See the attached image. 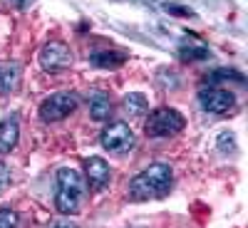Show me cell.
Listing matches in <instances>:
<instances>
[{"mask_svg": "<svg viewBox=\"0 0 248 228\" xmlns=\"http://www.w3.org/2000/svg\"><path fill=\"white\" fill-rule=\"evenodd\" d=\"M174 183V171L169 164H149L144 171H139L132 181H129V198L132 201H154V198H164L171 191Z\"/></svg>", "mask_w": 248, "mask_h": 228, "instance_id": "6da1fadb", "label": "cell"}, {"mask_svg": "<svg viewBox=\"0 0 248 228\" xmlns=\"http://www.w3.org/2000/svg\"><path fill=\"white\" fill-rule=\"evenodd\" d=\"M85 201V179L72 167H62L55 176V206L60 213L72 216Z\"/></svg>", "mask_w": 248, "mask_h": 228, "instance_id": "7a4b0ae2", "label": "cell"}, {"mask_svg": "<svg viewBox=\"0 0 248 228\" xmlns=\"http://www.w3.org/2000/svg\"><path fill=\"white\" fill-rule=\"evenodd\" d=\"M149 137L154 139H161V137H171V134H179L184 129V117L171 109V107H159L149 114L147 124H144Z\"/></svg>", "mask_w": 248, "mask_h": 228, "instance_id": "3957f363", "label": "cell"}, {"mask_svg": "<svg viewBox=\"0 0 248 228\" xmlns=\"http://www.w3.org/2000/svg\"><path fill=\"white\" fill-rule=\"evenodd\" d=\"M99 141H102V147H105V152H109V154H127L137 144L134 132L129 129V124H124V122H112L109 127H105Z\"/></svg>", "mask_w": 248, "mask_h": 228, "instance_id": "277c9868", "label": "cell"}, {"mask_svg": "<svg viewBox=\"0 0 248 228\" xmlns=\"http://www.w3.org/2000/svg\"><path fill=\"white\" fill-rule=\"evenodd\" d=\"M77 109V94L75 92H55L40 105V119L43 122H60L70 117Z\"/></svg>", "mask_w": 248, "mask_h": 228, "instance_id": "5b68a950", "label": "cell"}, {"mask_svg": "<svg viewBox=\"0 0 248 228\" xmlns=\"http://www.w3.org/2000/svg\"><path fill=\"white\" fill-rule=\"evenodd\" d=\"M72 65V52L65 43L60 40H50L40 50V67L45 72H62Z\"/></svg>", "mask_w": 248, "mask_h": 228, "instance_id": "8992f818", "label": "cell"}, {"mask_svg": "<svg viewBox=\"0 0 248 228\" xmlns=\"http://www.w3.org/2000/svg\"><path fill=\"white\" fill-rule=\"evenodd\" d=\"M199 105L209 114H226L236 105V97L229 90H221V87H203L199 92Z\"/></svg>", "mask_w": 248, "mask_h": 228, "instance_id": "52a82bcc", "label": "cell"}, {"mask_svg": "<svg viewBox=\"0 0 248 228\" xmlns=\"http://www.w3.org/2000/svg\"><path fill=\"white\" fill-rule=\"evenodd\" d=\"M109 176H112V171H109V164L105 159L92 156V159L85 161V179H87L92 191H102V189H105V186L109 183Z\"/></svg>", "mask_w": 248, "mask_h": 228, "instance_id": "ba28073f", "label": "cell"}, {"mask_svg": "<svg viewBox=\"0 0 248 228\" xmlns=\"http://www.w3.org/2000/svg\"><path fill=\"white\" fill-rule=\"evenodd\" d=\"M179 52H181L184 60H206L211 55L209 45H206L196 32H186L184 35V40L179 43Z\"/></svg>", "mask_w": 248, "mask_h": 228, "instance_id": "9c48e42d", "label": "cell"}, {"mask_svg": "<svg viewBox=\"0 0 248 228\" xmlns=\"http://www.w3.org/2000/svg\"><path fill=\"white\" fill-rule=\"evenodd\" d=\"M20 139V124L15 117H8L0 122V154H8L10 149H15V144Z\"/></svg>", "mask_w": 248, "mask_h": 228, "instance_id": "30bf717a", "label": "cell"}, {"mask_svg": "<svg viewBox=\"0 0 248 228\" xmlns=\"http://www.w3.org/2000/svg\"><path fill=\"white\" fill-rule=\"evenodd\" d=\"M87 105H90L92 119H97V122L109 119V114H112V102H109V97H107L105 92H92V94L87 97Z\"/></svg>", "mask_w": 248, "mask_h": 228, "instance_id": "8fae6325", "label": "cell"}, {"mask_svg": "<svg viewBox=\"0 0 248 228\" xmlns=\"http://www.w3.org/2000/svg\"><path fill=\"white\" fill-rule=\"evenodd\" d=\"M90 62L94 67H105V70H114V67H122L127 62V55L119 52V50H102V52H94L90 55Z\"/></svg>", "mask_w": 248, "mask_h": 228, "instance_id": "7c38bea8", "label": "cell"}, {"mask_svg": "<svg viewBox=\"0 0 248 228\" xmlns=\"http://www.w3.org/2000/svg\"><path fill=\"white\" fill-rule=\"evenodd\" d=\"M20 85V65L10 62V65L0 67V92H13Z\"/></svg>", "mask_w": 248, "mask_h": 228, "instance_id": "4fadbf2b", "label": "cell"}, {"mask_svg": "<svg viewBox=\"0 0 248 228\" xmlns=\"http://www.w3.org/2000/svg\"><path fill=\"white\" fill-rule=\"evenodd\" d=\"M147 107H149L147 97L139 94V92H132V94L124 97V109H127V114H132V117H141L144 112H147Z\"/></svg>", "mask_w": 248, "mask_h": 228, "instance_id": "5bb4252c", "label": "cell"}, {"mask_svg": "<svg viewBox=\"0 0 248 228\" xmlns=\"http://www.w3.org/2000/svg\"><path fill=\"white\" fill-rule=\"evenodd\" d=\"M20 216L13 209H0V228H17Z\"/></svg>", "mask_w": 248, "mask_h": 228, "instance_id": "9a60e30c", "label": "cell"}, {"mask_svg": "<svg viewBox=\"0 0 248 228\" xmlns=\"http://www.w3.org/2000/svg\"><path fill=\"white\" fill-rule=\"evenodd\" d=\"M209 79H211V82H218V79H236V82H243V75H241L238 70H214Z\"/></svg>", "mask_w": 248, "mask_h": 228, "instance_id": "2e32d148", "label": "cell"}, {"mask_svg": "<svg viewBox=\"0 0 248 228\" xmlns=\"http://www.w3.org/2000/svg\"><path fill=\"white\" fill-rule=\"evenodd\" d=\"M164 8H167L169 13H176L179 17H194V15H196L191 8H184V5H176V3H167Z\"/></svg>", "mask_w": 248, "mask_h": 228, "instance_id": "e0dca14e", "label": "cell"}, {"mask_svg": "<svg viewBox=\"0 0 248 228\" xmlns=\"http://www.w3.org/2000/svg\"><path fill=\"white\" fill-rule=\"evenodd\" d=\"M8 183H10V167L5 161H0V191H3Z\"/></svg>", "mask_w": 248, "mask_h": 228, "instance_id": "ac0fdd59", "label": "cell"}, {"mask_svg": "<svg viewBox=\"0 0 248 228\" xmlns=\"http://www.w3.org/2000/svg\"><path fill=\"white\" fill-rule=\"evenodd\" d=\"M50 228H77L75 223H70V221H57V223H52Z\"/></svg>", "mask_w": 248, "mask_h": 228, "instance_id": "d6986e66", "label": "cell"}, {"mask_svg": "<svg viewBox=\"0 0 248 228\" xmlns=\"http://www.w3.org/2000/svg\"><path fill=\"white\" fill-rule=\"evenodd\" d=\"M13 3L17 5V8H28V5H32L35 0H13Z\"/></svg>", "mask_w": 248, "mask_h": 228, "instance_id": "ffe728a7", "label": "cell"}]
</instances>
